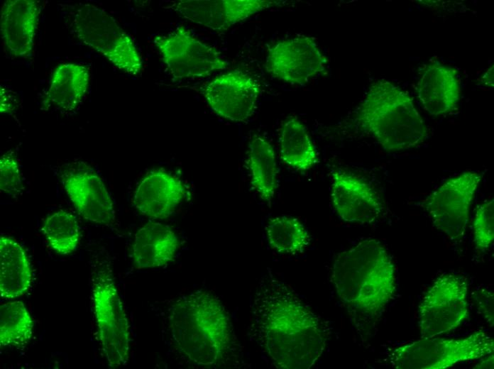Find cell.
Here are the masks:
<instances>
[{"mask_svg":"<svg viewBox=\"0 0 494 369\" xmlns=\"http://www.w3.org/2000/svg\"><path fill=\"white\" fill-rule=\"evenodd\" d=\"M185 190L184 184L176 176L156 170L148 173L138 185L133 205L147 217L165 219L182 202Z\"/></svg>","mask_w":494,"mask_h":369,"instance_id":"obj_17","label":"cell"},{"mask_svg":"<svg viewBox=\"0 0 494 369\" xmlns=\"http://www.w3.org/2000/svg\"><path fill=\"white\" fill-rule=\"evenodd\" d=\"M33 273L28 258L18 241L0 237V294L3 299L23 295L31 287Z\"/></svg>","mask_w":494,"mask_h":369,"instance_id":"obj_21","label":"cell"},{"mask_svg":"<svg viewBox=\"0 0 494 369\" xmlns=\"http://www.w3.org/2000/svg\"><path fill=\"white\" fill-rule=\"evenodd\" d=\"M418 315L421 338L456 329L468 315L467 280L454 273L439 276L422 297Z\"/></svg>","mask_w":494,"mask_h":369,"instance_id":"obj_8","label":"cell"},{"mask_svg":"<svg viewBox=\"0 0 494 369\" xmlns=\"http://www.w3.org/2000/svg\"><path fill=\"white\" fill-rule=\"evenodd\" d=\"M70 199L86 220L109 226L116 221L112 199L101 177L89 168H72L61 175Z\"/></svg>","mask_w":494,"mask_h":369,"instance_id":"obj_15","label":"cell"},{"mask_svg":"<svg viewBox=\"0 0 494 369\" xmlns=\"http://www.w3.org/2000/svg\"><path fill=\"white\" fill-rule=\"evenodd\" d=\"M327 59L315 39L297 36L278 41L268 50L265 69L274 78L304 85L326 68Z\"/></svg>","mask_w":494,"mask_h":369,"instance_id":"obj_11","label":"cell"},{"mask_svg":"<svg viewBox=\"0 0 494 369\" xmlns=\"http://www.w3.org/2000/svg\"><path fill=\"white\" fill-rule=\"evenodd\" d=\"M3 84L0 88V111L1 113L10 114L16 109V99L13 95Z\"/></svg>","mask_w":494,"mask_h":369,"instance_id":"obj_30","label":"cell"},{"mask_svg":"<svg viewBox=\"0 0 494 369\" xmlns=\"http://www.w3.org/2000/svg\"><path fill=\"white\" fill-rule=\"evenodd\" d=\"M331 282L357 331H370L396 291V270L378 240H363L339 253L332 265Z\"/></svg>","mask_w":494,"mask_h":369,"instance_id":"obj_3","label":"cell"},{"mask_svg":"<svg viewBox=\"0 0 494 369\" xmlns=\"http://www.w3.org/2000/svg\"><path fill=\"white\" fill-rule=\"evenodd\" d=\"M179 246L177 235L168 226L149 222L135 234L132 257L138 269L158 268L170 263Z\"/></svg>","mask_w":494,"mask_h":369,"instance_id":"obj_19","label":"cell"},{"mask_svg":"<svg viewBox=\"0 0 494 369\" xmlns=\"http://www.w3.org/2000/svg\"><path fill=\"white\" fill-rule=\"evenodd\" d=\"M0 189L10 196L21 194L24 189L18 161L12 150L0 158Z\"/></svg>","mask_w":494,"mask_h":369,"instance_id":"obj_28","label":"cell"},{"mask_svg":"<svg viewBox=\"0 0 494 369\" xmlns=\"http://www.w3.org/2000/svg\"><path fill=\"white\" fill-rule=\"evenodd\" d=\"M154 43L175 79L205 77L229 66L219 51L198 39L183 26L155 37Z\"/></svg>","mask_w":494,"mask_h":369,"instance_id":"obj_9","label":"cell"},{"mask_svg":"<svg viewBox=\"0 0 494 369\" xmlns=\"http://www.w3.org/2000/svg\"><path fill=\"white\" fill-rule=\"evenodd\" d=\"M92 294L101 349L107 364L111 368L126 365L129 357V325L109 272L101 270L95 275Z\"/></svg>","mask_w":494,"mask_h":369,"instance_id":"obj_7","label":"cell"},{"mask_svg":"<svg viewBox=\"0 0 494 369\" xmlns=\"http://www.w3.org/2000/svg\"><path fill=\"white\" fill-rule=\"evenodd\" d=\"M275 0H181L173 9L185 19L213 31H223L273 6Z\"/></svg>","mask_w":494,"mask_h":369,"instance_id":"obj_14","label":"cell"},{"mask_svg":"<svg viewBox=\"0 0 494 369\" xmlns=\"http://www.w3.org/2000/svg\"><path fill=\"white\" fill-rule=\"evenodd\" d=\"M482 175L466 171L447 180L423 202L434 226L454 241L463 238Z\"/></svg>","mask_w":494,"mask_h":369,"instance_id":"obj_10","label":"cell"},{"mask_svg":"<svg viewBox=\"0 0 494 369\" xmlns=\"http://www.w3.org/2000/svg\"><path fill=\"white\" fill-rule=\"evenodd\" d=\"M417 92L422 106L429 114L442 116L450 113L461 97L456 70L437 61L429 62L421 72Z\"/></svg>","mask_w":494,"mask_h":369,"instance_id":"obj_18","label":"cell"},{"mask_svg":"<svg viewBox=\"0 0 494 369\" xmlns=\"http://www.w3.org/2000/svg\"><path fill=\"white\" fill-rule=\"evenodd\" d=\"M40 4L35 0H7L1 7L0 31L9 53L14 57L31 56L34 48Z\"/></svg>","mask_w":494,"mask_h":369,"instance_id":"obj_16","label":"cell"},{"mask_svg":"<svg viewBox=\"0 0 494 369\" xmlns=\"http://www.w3.org/2000/svg\"><path fill=\"white\" fill-rule=\"evenodd\" d=\"M265 233L270 247L282 254L301 253L310 241L307 229L300 221L292 216H281L270 219Z\"/></svg>","mask_w":494,"mask_h":369,"instance_id":"obj_24","label":"cell"},{"mask_svg":"<svg viewBox=\"0 0 494 369\" xmlns=\"http://www.w3.org/2000/svg\"><path fill=\"white\" fill-rule=\"evenodd\" d=\"M493 292L490 290H482L476 297V303L481 314L487 323L493 326Z\"/></svg>","mask_w":494,"mask_h":369,"instance_id":"obj_29","label":"cell"},{"mask_svg":"<svg viewBox=\"0 0 494 369\" xmlns=\"http://www.w3.org/2000/svg\"><path fill=\"white\" fill-rule=\"evenodd\" d=\"M248 167L251 182L259 197L270 202L278 185V165L273 147L264 137L253 135L249 141Z\"/></svg>","mask_w":494,"mask_h":369,"instance_id":"obj_22","label":"cell"},{"mask_svg":"<svg viewBox=\"0 0 494 369\" xmlns=\"http://www.w3.org/2000/svg\"><path fill=\"white\" fill-rule=\"evenodd\" d=\"M69 31L119 70L137 75L142 59L131 36L105 10L89 3L60 4Z\"/></svg>","mask_w":494,"mask_h":369,"instance_id":"obj_5","label":"cell"},{"mask_svg":"<svg viewBox=\"0 0 494 369\" xmlns=\"http://www.w3.org/2000/svg\"><path fill=\"white\" fill-rule=\"evenodd\" d=\"M331 199L339 216L349 223L372 224L385 211L383 199L370 184L341 170L331 172Z\"/></svg>","mask_w":494,"mask_h":369,"instance_id":"obj_13","label":"cell"},{"mask_svg":"<svg viewBox=\"0 0 494 369\" xmlns=\"http://www.w3.org/2000/svg\"><path fill=\"white\" fill-rule=\"evenodd\" d=\"M279 148L282 162L296 170L307 171L318 162L307 129L296 117H289L282 123Z\"/></svg>","mask_w":494,"mask_h":369,"instance_id":"obj_23","label":"cell"},{"mask_svg":"<svg viewBox=\"0 0 494 369\" xmlns=\"http://www.w3.org/2000/svg\"><path fill=\"white\" fill-rule=\"evenodd\" d=\"M33 319L21 301L10 302L0 307V345L19 348L26 346L33 332Z\"/></svg>","mask_w":494,"mask_h":369,"instance_id":"obj_25","label":"cell"},{"mask_svg":"<svg viewBox=\"0 0 494 369\" xmlns=\"http://www.w3.org/2000/svg\"><path fill=\"white\" fill-rule=\"evenodd\" d=\"M248 333L277 368L309 369L325 350L329 328L285 282L263 275L251 298Z\"/></svg>","mask_w":494,"mask_h":369,"instance_id":"obj_1","label":"cell"},{"mask_svg":"<svg viewBox=\"0 0 494 369\" xmlns=\"http://www.w3.org/2000/svg\"><path fill=\"white\" fill-rule=\"evenodd\" d=\"M260 92L258 82L239 70L221 74L202 88L211 109L235 122H244L253 114Z\"/></svg>","mask_w":494,"mask_h":369,"instance_id":"obj_12","label":"cell"},{"mask_svg":"<svg viewBox=\"0 0 494 369\" xmlns=\"http://www.w3.org/2000/svg\"><path fill=\"white\" fill-rule=\"evenodd\" d=\"M173 359L195 368L237 366L241 351L229 314L211 292L199 290L172 299L165 312Z\"/></svg>","mask_w":494,"mask_h":369,"instance_id":"obj_2","label":"cell"},{"mask_svg":"<svg viewBox=\"0 0 494 369\" xmlns=\"http://www.w3.org/2000/svg\"><path fill=\"white\" fill-rule=\"evenodd\" d=\"M89 82V70L84 65L77 63L60 65L55 68L43 97V109L63 111L75 110L86 94Z\"/></svg>","mask_w":494,"mask_h":369,"instance_id":"obj_20","label":"cell"},{"mask_svg":"<svg viewBox=\"0 0 494 369\" xmlns=\"http://www.w3.org/2000/svg\"><path fill=\"white\" fill-rule=\"evenodd\" d=\"M482 82L488 87H493V66H491L483 76Z\"/></svg>","mask_w":494,"mask_h":369,"instance_id":"obj_32","label":"cell"},{"mask_svg":"<svg viewBox=\"0 0 494 369\" xmlns=\"http://www.w3.org/2000/svg\"><path fill=\"white\" fill-rule=\"evenodd\" d=\"M42 232L50 248L67 255L74 252L80 239V228L75 216L65 210L57 211L44 221Z\"/></svg>","mask_w":494,"mask_h":369,"instance_id":"obj_26","label":"cell"},{"mask_svg":"<svg viewBox=\"0 0 494 369\" xmlns=\"http://www.w3.org/2000/svg\"><path fill=\"white\" fill-rule=\"evenodd\" d=\"M483 358V359L474 368H493V354Z\"/></svg>","mask_w":494,"mask_h":369,"instance_id":"obj_31","label":"cell"},{"mask_svg":"<svg viewBox=\"0 0 494 369\" xmlns=\"http://www.w3.org/2000/svg\"><path fill=\"white\" fill-rule=\"evenodd\" d=\"M355 121L388 151L415 148L428 133L411 97L384 79L370 84L356 111Z\"/></svg>","mask_w":494,"mask_h":369,"instance_id":"obj_4","label":"cell"},{"mask_svg":"<svg viewBox=\"0 0 494 369\" xmlns=\"http://www.w3.org/2000/svg\"><path fill=\"white\" fill-rule=\"evenodd\" d=\"M474 242L480 250L488 249L494 239V199L480 204L473 221Z\"/></svg>","mask_w":494,"mask_h":369,"instance_id":"obj_27","label":"cell"},{"mask_svg":"<svg viewBox=\"0 0 494 369\" xmlns=\"http://www.w3.org/2000/svg\"><path fill=\"white\" fill-rule=\"evenodd\" d=\"M493 351V338L479 331L461 338H422L390 350L386 361L396 369H444Z\"/></svg>","mask_w":494,"mask_h":369,"instance_id":"obj_6","label":"cell"}]
</instances>
